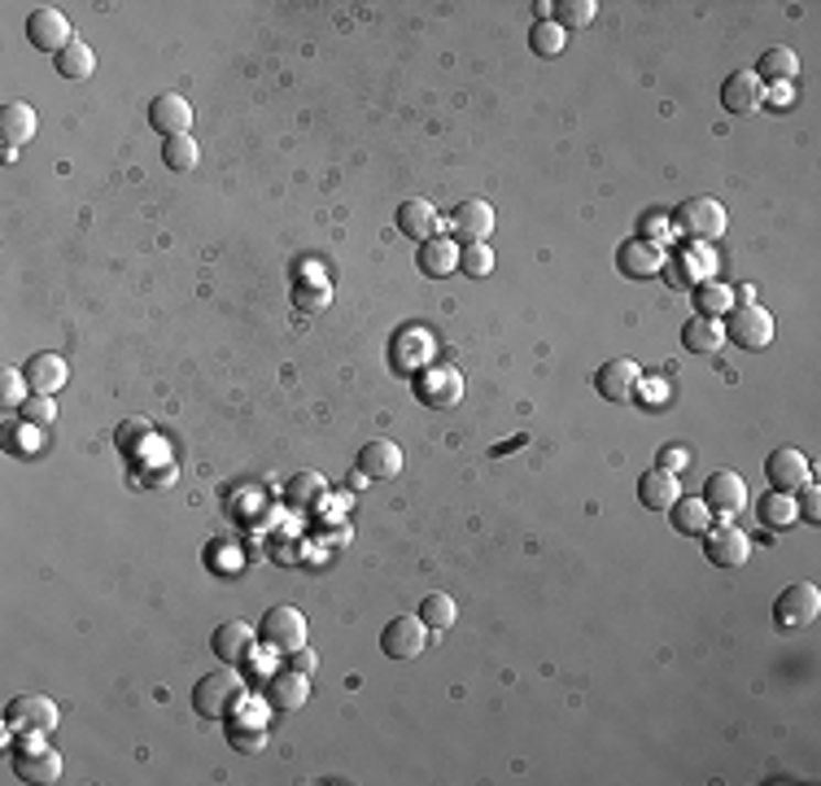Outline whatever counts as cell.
Segmentation results:
<instances>
[{
	"mask_svg": "<svg viewBox=\"0 0 821 786\" xmlns=\"http://www.w3.org/2000/svg\"><path fill=\"white\" fill-rule=\"evenodd\" d=\"M245 703V681L240 674H206L193 686V708L206 721H228Z\"/></svg>",
	"mask_w": 821,
	"mask_h": 786,
	"instance_id": "6da1fadb",
	"label": "cell"
},
{
	"mask_svg": "<svg viewBox=\"0 0 821 786\" xmlns=\"http://www.w3.org/2000/svg\"><path fill=\"white\" fill-rule=\"evenodd\" d=\"M306 638H311V625H306V616H302L298 607H289V603L267 607L262 621H258V643L271 647V652H280V656L306 647Z\"/></svg>",
	"mask_w": 821,
	"mask_h": 786,
	"instance_id": "7a4b0ae2",
	"label": "cell"
},
{
	"mask_svg": "<svg viewBox=\"0 0 821 786\" xmlns=\"http://www.w3.org/2000/svg\"><path fill=\"white\" fill-rule=\"evenodd\" d=\"M669 224L678 227L687 240H700V245H707V240L725 236L730 215H725V206H721L716 197H687V202H682V206L669 215Z\"/></svg>",
	"mask_w": 821,
	"mask_h": 786,
	"instance_id": "3957f363",
	"label": "cell"
},
{
	"mask_svg": "<svg viewBox=\"0 0 821 786\" xmlns=\"http://www.w3.org/2000/svg\"><path fill=\"white\" fill-rule=\"evenodd\" d=\"M721 324H725V341H734V345L747 349V354H756V349H765V345L774 341V315H769L760 302L734 306Z\"/></svg>",
	"mask_w": 821,
	"mask_h": 786,
	"instance_id": "277c9868",
	"label": "cell"
},
{
	"mask_svg": "<svg viewBox=\"0 0 821 786\" xmlns=\"http://www.w3.org/2000/svg\"><path fill=\"white\" fill-rule=\"evenodd\" d=\"M818 612H821V590L813 581H791V585L778 594V603H774V621H778V629H787V634L813 625Z\"/></svg>",
	"mask_w": 821,
	"mask_h": 786,
	"instance_id": "5b68a950",
	"label": "cell"
},
{
	"mask_svg": "<svg viewBox=\"0 0 821 786\" xmlns=\"http://www.w3.org/2000/svg\"><path fill=\"white\" fill-rule=\"evenodd\" d=\"M415 394H420L424 407L446 411V407H455L464 398V376H460L455 363H429L420 372V380H415Z\"/></svg>",
	"mask_w": 821,
	"mask_h": 786,
	"instance_id": "8992f818",
	"label": "cell"
},
{
	"mask_svg": "<svg viewBox=\"0 0 821 786\" xmlns=\"http://www.w3.org/2000/svg\"><path fill=\"white\" fill-rule=\"evenodd\" d=\"M424 647H429V625H424L420 616L402 612V616L385 621V629H380V652H385L389 660H415Z\"/></svg>",
	"mask_w": 821,
	"mask_h": 786,
	"instance_id": "52a82bcc",
	"label": "cell"
},
{
	"mask_svg": "<svg viewBox=\"0 0 821 786\" xmlns=\"http://www.w3.org/2000/svg\"><path fill=\"white\" fill-rule=\"evenodd\" d=\"M57 703L48 695H18L9 708H4V725L18 730V734H53L57 730Z\"/></svg>",
	"mask_w": 821,
	"mask_h": 786,
	"instance_id": "ba28073f",
	"label": "cell"
},
{
	"mask_svg": "<svg viewBox=\"0 0 821 786\" xmlns=\"http://www.w3.org/2000/svg\"><path fill=\"white\" fill-rule=\"evenodd\" d=\"M665 262H669V254L660 249V240H647V236H629L616 249V271L629 280H651L665 271Z\"/></svg>",
	"mask_w": 821,
	"mask_h": 786,
	"instance_id": "9c48e42d",
	"label": "cell"
},
{
	"mask_svg": "<svg viewBox=\"0 0 821 786\" xmlns=\"http://www.w3.org/2000/svg\"><path fill=\"white\" fill-rule=\"evenodd\" d=\"M765 476L778 494H800L809 481H813V463L804 459V450L796 446H778L769 459H765Z\"/></svg>",
	"mask_w": 821,
	"mask_h": 786,
	"instance_id": "30bf717a",
	"label": "cell"
},
{
	"mask_svg": "<svg viewBox=\"0 0 821 786\" xmlns=\"http://www.w3.org/2000/svg\"><path fill=\"white\" fill-rule=\"evenodd\" d=\"M26 40L40 49V53H62L71 40H75V31H71V18L62 13V9H35L31 18H26Z\"/></svg>",
	"mask_w": 821,
	"mask_h": 786,
	"instance_id": "8fae6325",
	"label": "cell"
},
{
	"mask_svg": "<svg viewBox=\"0 0 821 786\" xmlns=\"http://www.w3.org/2000/svg\"><path fill=\"white\" fill-rule=\"evenodd\" d=\"M642 372L634 358H607L598 372H594V394L607 398V402H634V389H638Z\"/></svg>",
	"mask_w": 821,
	"mask_h": 786,
	"instance_id": "7c38bea8",
	"label": "cell"
},
{
	"mask_svg": "<svg viewBox=\"0 0 821 786\" xmlns=\"http://www.w3.org/2000/svg\"><path fill=\"white\" fill-rule=\"evenodd\" d=\"M704 498L707 507H712V516H734V512H743L747 507V481L738 476V472H730V467H721V472H712L704 481Z\"/></svg>",
	"mask_w": 821,
	"mask_h": 786,
	"instance_id": "4fadbf2b",
	"label": "cell"
},
{
	"mask_svg": "<svg viewBox=\"0 0 821 786\" xmlns=\"http://www.w3.org/2000/svg\"><path fill=\"white\" fill-rule=\"evenodd\" d=\"M704 556H707V563H716V568H743V563L752 560V538H747L743 529H734V525L707 529Z\"/></svg>",
	"mask_w": 821,
	"mask_h": 786,
	"instance_id": "5bb4252c",
	"label": "cell"
},
{
	"mask_svg": "<svg viewBox=\"0 0 821 786\" xmlns=\"http://www.w3.org/2000/svg\"><path fill=\"white\" fill-rule=\"evenodd\" d=\"M765 97H769V88L756 79V71H734L725 84H721V106L730 114H760V106H765Z\"/></svg>",
	"mask_w": 821,
	"mask_h": 786,
	"instance_id": "9a60e30c",
	"label": "cell"
},
{
	"mask_svg": "<svg viewBox=\"0 0 821 786\" xmlns=\"http://www.w3.org/2000/svg\"><path fill=\"white\" fill-rule=\"evenodd\" d=\"M707 271H712V254L700 240H691L687 249L669 254V262H665V276H669L673 289H695L700 280H707Z\"/></svg>",
	"mask_w": 821,
	"mask_h": 786,
	"instance_id": "2e32d148",
	"label": "cell"
},
{
	"mask_svg": "<svg viewBox=\"0 0 821 786\" xmlns=\"http://www.w3.org/2000/svg\"><path fill=\"white\" fill-rule=\"evenodd\" d=\"M149 122H153V131L166 140V136H188V127H193V106L180 97V93H158L153 101H149Z\"/></svg>",
	"mask_w": 821,
	"mask_h": 786,
	"instance_id": "e0dca14e",
	"label": "cell"
},
{
	"mask_svg": "<svg viewBox=\"0 0 821 786\" xmlns=\"http://www.w3.org/2000/svg\"><path fill=\"white\" fill-rule=\"evenodd\" d=\"M22 376H26L31 394H62V385L71 380V367H66L62 354H48V349H44V354H31V358H26Z\"/></svg>",
	"mask_w": 821,
	"mask_h": 786,
	"instance_id": "ac0fdd59",
	"label": "cell"
},
{
	"mask_svg": "<svg viewBox=\"0 0 821 786\" xmlns=\"http://www.w3.org/2000/svg\"><path fill=\"white\" fill-rule=\"evenodd\" d=\"M306 699H311V677L298 669H280L267 681V703L276 712H298V708H306Z\"/></svg>",
	"mask_w": 821,
	"mask_h": 786,
	"instance_id": "d6986e66",
	"label": "cell"
},
{
	"mask_svg": "<svg viewBox=\"0 0 821 786\" xmlns=\"http://www.w3.org/2000/svg\"><path fill=\"white\" fill-rule=\"evenodd\" d=\"M253 629L245 625V621H224L215 634H210V647H215V656L224 660V665H245L249 656H253Z\"/></svg>",
	"mask_w": 821,
	"mask_h": 786,
	"instance_id": "ffe728a7",
	"label": "cell"
},
{
	"mask_svg": "<svg viewBox=\"0 0 821 786\" xmlns=\"http://www.w3.org/2000/svg\"><path fill=\"white\" fill-rule=\"evenodd\" d=\"M415 262H420V271H424L429 280H446L451 271H460V245H455L446 232H437V236H429V240L420 245Z\"/></svg>",
	"mask_w": 821,
	"mask_h": 786,
	"instance_id": "44dd1931",
	"label": "cell"
},
{
	"mask_svg": "<svg viewBox=\"0 0 821 786\" xmlns=\"http://www.w3.org/2000/svg\"><path fill=\"white\" fill-rule=\"evenodd\" d=\"M678 498H682V485H678L673 472H665V467H647V472L638 476V503H642L647 512H669Z\"/></svg>",
	"mask_w": 821,
	"mask_h": 786,
	"instance_id": "7402d4cb",
	"label": "cell"
},
{
	"mask_svg": "<svg viewBox=\"0 0 821 786\" xmlns=\"http://www.w3.org/2000/svg\"><path fill=\"white\" fill-rule=\"evenodd\" d=\"M494 206L489 202H480V197H468V202H460L455 211H451V232L455 236H464V240H489V232H494Z\"/></svg>",
	"mask_w": 821,
	"mask_h": 786,
	"instance_id": "603a6c76",
	"label": "cell"
},
{
	"mask_svg": "<svg viewBox=\"0 0 821 786\" xmlns=\"http://www.w3.org/2000/svg\"><path fill=\"white\" fill-rule=\"evenodd\" d=\"M358 472L371 476V481H389V476H398V472H402V446L389 442V438L367 442V446L358 450Z\"/></svg>",
	"mask_w": 821,
	"mask_h": 786,
	"instance_id": "cb8c5ba5",
	"label": "cell"
},
{
	"mask_svg": "<svg viewBox=\"0 0 821 786\" xmlns=\"http://www.w3.org/2000/svg\"><path fill=\"white\" fill-rule=\"evenodd\" d=\"M398 232L411 236V240H420V245H424L429 236H437V232H442V219H437L433 202H424V197L402 202V206H398Z\"/></svg>",
	"mask_w": 821,
	"mask_h": 786,
	"instance_id": "d4e9b609",
	"label": "cell"
},
{
	"mask_svg": "<svg viewBox=\"0 0 821 786\" xmlns=\"http://www.w3.org/2000/svg\"><path fill=\"white\" fill-rule=\"evenodd\" d=\"M13 769L26 783H57L62 778V752L57 747H26V752H18Z\"/></svg>",
	"mask_w": 821,
	"mask_h": 786,
	"instance_id": "484cf974",
	"label": "cell"
},
{
	"mask_svg": "<svg viewBox=\"0 0 821 786\" xmlns=\"http://www.w3.org/2000/svg\"><path fill=\"white\" fill-rule=\"evenodd\" d=\"M669 520H673V534H682V538H704L707 529H712V507H707L700 494H695V498L682 494V498L669 507Z\"/></svg>",
	"mask_w": 821,
	"mask_h": 786,
	"instance_id": "4316f807",
	"label": "cell"
},
{
	"mask_svg": "<svg viewBox=\"0 0 821 786\" xmlns=\"http://www.w3.org/2000/svg\"><path fill=\"white\" fill-rule=\"evenodd\" d=\"M0 136H4L9 149L31 144V140H35V110H31L26 101H9V106L0 110Z\"/></svg>",
	"mask_w": 821,
	"mask_h": 786,
	"instance_id": "83f0119b",
	"label": "cell"
},
{
	"mask_svg": "<svg viewBox=\"0 0 821 786\" xmlns=\"http://www.w3.org/2000/svg\"><path fill=\"white\" fill-rule=\"evenodd\" d=\"M800 75V57H796V49H782V44H774L765 57H760V66H756V79L769 88V84H791Z\"/></svg>",
	"mask_w": 821,
	"mask_h": 786,
	"instance_id": "f1b7e54d",
	"label": "cell"
},
{
	"mask_svg": "<svg viewBox=\"0 0 821 786\" xmlns=\"http://www.w3.org/2000/svg\"><path fill=\"white\" fill-rule=\"evenodd\" d=\"M682 345L691 349V354H716L721 345H725V324L721 320H707V315H695L687 329H682Z\"/></svg>",
	"mask_w": 821,
	"mask_h": 786,
	"instance_id": "f546056e",
	"label": "cell"
},
{
	"mask_svg": "<svg viewBox=\"0 0 821 786\" xmlns=\"http://www.w3.org/2000/svg\"><path fill=\"white\" fill-rule=\"evenodd\" d=\"M756 516H760V525H769V529H787V525H796V520H800L796 494H778V489L760 494V503H756Z\"/></svg>",
	"mask_w": 821,
	"mask_h": 786,
	"instance_id": "4dcf8cb0",
	"label": "cell"
},
{
	"mask_svg": "<svg viewBox=\"0 0 821 786\" xmlns=\"http://www.w3.org/2000/svg\"><path fill=\"white\" fill-rule=\"evenodd\" d=\"M53 62H57V75L62 79H93V71H97V53L84 40H71Z\"/></svg>",
	"mask_w": 821,
	"mask_h": 786,
	"instance_id": "1f68e13d",
	"label": "cell"
},
{
	"mask_svg": "<svg viewBox=\"0 0 821 786\" xmlns=\"http://www.w3.org/2000/svg\"><path fill=\"white\" fill-rule=\"evenodd\" d=\"M695 306H700V315H707V320H725L734 311V289L721 284V280H700L695 284Z\"/></svg>",
	"mask_w": 821,
	"mask_h": 786,
	"instance_id": "d6a6232c",
	"label": "cell"
},
{
	"mask_svg": "<svg viewBox=\"0 0 821 786\" xmlns=\"http://www.w3.org/2000/svg\"><path fill=\"white\" fill-rule=\"evenodd\" d=\"M324 494H328L324 472H298V476H289V485H284V498H289L293 507H311V503H320Z\"/></svg>",
	"mask_w": 821,
	"mask_h": 786,
	"instance_id": "836d02e7",
	"label": "cell"
},
{
	"mask_svg": "<svg viewBox=\"0 0 821 786\" xmlns=\"http://www.w3.org/2000/svg\"><path fill=\"white\" fill-rule=\"evenodd\" d=\"M197 158H202V144H197L193 136H166V140H162V162H166L171 171H193Z\"/></svg>",
	"mask_w": 821,
	"mask_h": 786,
	"instance_id": "e575fe53",
	"label": "cell"
},
{
	"mask_svg": "<svg viewBox=\"0 0 821 786\" xmlns=\"http://www.w3.org/2000/svg\"><path fill=\"white\" fill-rule=\"evenodd\" d=\"M455 616H460V612H455V599H451V594H429V599L420 603V621L429 625V634H433V629L446 634V629L455 625Z\"/></svg>",
	"mask_w": 821,
	"mask_h": 786,
	"instance_id": "d590c367",
	"label": "cell"
},
{
	"mask_svg": "<svg viewBox=\"0 0 821 786\" xmlns=\"http://www.w3.org/2000/svg\"><path fill=\"white\" fill-rule=\"evenodd\" d=\"M460 271H464L468 280H485V276H494V249H489V240L460 245Z\"/></svg>",
	"mask_w": 821,
	"mask_h": 786,
	"instance_id": "8d00e7d4",
	"label": "cell"
},
{
	"mask_svg": "<svg viewBox=\"0 0 821 786\" xmlns=\"http://www.w3.org/2000/svg\"><path fill=\"white\" fill-rule=\"evenodd\" d=\"M564 26L551 18V22H533V31H529V49L538 53V57H560L564 53Z\"/></svg>",
	"mask_w": 821,
	"mask_h": 786,
	"instance_id": "74e56055",
	"label": "cell"
},
{
	"mask_svg": "<svg viewBox=\"0 0 821 786\" xmlns=\"http://www.w3.org/2000/svg\"><path fill=\"white\" fill-rule=\"evenodd\" d=\"M26 389H31V385H26V376H22L18 367H4V372H0V407H4V411H22V402L31 398Z\"/></svg>",
	"mask_w": 821,
	"mask_h": 786,
	"instance_id": "f35d334b",
	"label": "cell"
},
{
	"mask_svg": "<svg viewBox=\"0 0 821 786\" xmlns=\"http://www.w3.org/2000/svg\"><path fill=\"white\" fill-rule=\"evenodd\" d=\"M22 424H31V429H48L53 420H57V402H53V394H31L26 402H22Z\"/></svg>",
	"mask_w": 821,
	"mask_h": 786,
	"instance_id": "ab89813d",
	"label": "cell"
},
{
	"mask_svg": "<svg viewBox=\"0 0 821 786\" xmlns=\"http://www.w3.org/2000/svg\"><path fill=\"white\" fill-rule=\"evenodd\" d=\"M594 9H598L594 0H560L555 4V22L560 26H590L594 22Z\"/></svg>",
	"mask_w": 821,
	"mask_h": 786,
	"instance_id": "60d3db41",
	"label": "cell"
},
{
	"mask_svg": "<svg viewBox=\"0 0 821 786\" xmlns=\"http://www.w3.org/2000/svg\"><path fill=\"white\" fill-rule=\"evenodd\" d=\"M328 298H333V293H328V284H320V280H311V284L298 280V289H293V302H298L302 311H324Z\"/></svg>",
	"mask_w": 821,
	"mask_h": 786,
	"instance_id": "b9f144b4",
	"label": "cell"
},
{
	"mask_svg": "<svg viewBox=\"0 0 821 786\" xmlns=\"http://www.w3.org/2000/svg\"><path fill=\"white\" fill-rule=\"evenodd\" d=\"M634 398H638L642 407H651V411H656V407H669V402H673V389H669V380H660V376H656V380H638Z\"/></svg>",
	"mask_w": 821,
	"mask_h": 786,
	"instance_id": "7bdbcfd3",
	"label": "cell"
},
{
	"mask_svg": "<svg viewBox=\"0 0 821 786\" xmlns=\"http://www.w3.org/2000/svg\"><path fill=\"white\" fill-rule=\"evenodd\" d=\"M796 507H800V516H804L809 525H818V520H821V494H818V485H813V481H809V485L796 494Z\"/></svg>",
	"mask_w": 821,
	"mask_h": 786,
	"instance_id": "ee69618b",
	"label": "cell"
},
{
	"mask_svg": "<svg viewBox=\"0 0 821 786\" xmlns=\"http://www.w3.org/2000/svg\"><path fill=\"white\" fill-rule=\"evenodd\" d=\"M687 463H691V446H665L656 454V467H665V472H673V476H678Z\"/></svg>",
	"mask_w": 821,
	"mask_h": 786,
	"instance_id": "f6af8a7d",
	"label": "cell"
},
{
	"mask_svg": "<svg viewBox=\"0 0 821 786\" xmlns=\"http://www.w3.org/2000/svg\"><path fill=\"white\" fill-rule=\"evenodd\" d=\"M289 669H298V674H315L320 669V656L311 652V647H298V652H289Z\"/></svg>",
	"mask_w": 821,
	"mask_h": 786,
	"instance_id": "bcb514c9",
	"label": "cell"
},
{
	"mask_svg": "<svg viewBox=\"0 0 821 786\" xmlns=\"http://www.w3.org/2000/svg\"><path fill=\"white\" fill-rule=\"evenodd\" d=\"M233 747H240V752H258V747H262V734H258V730H233Z\"/></svg>",
	"mask_w": 821,
	"mask_h": 786,
	"instance_id": "7dc6e473",
	"label": "cell"
}]
</instances>
